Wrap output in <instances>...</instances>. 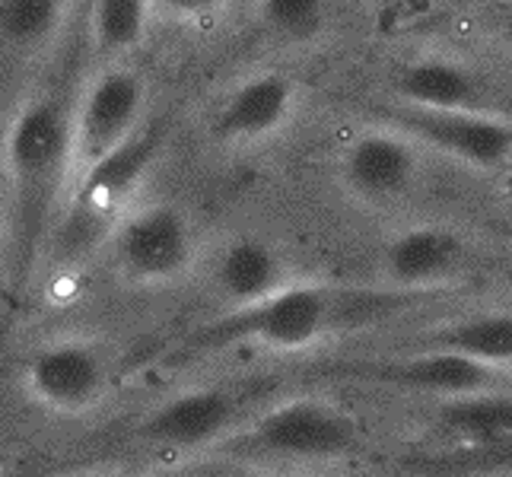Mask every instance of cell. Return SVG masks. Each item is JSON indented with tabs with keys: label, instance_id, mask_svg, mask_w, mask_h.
<instances>
[{
	"label": "cell",
	"instance_id": "18",
	"mask_svg": "<svg viewBox=\"0 0 512 477\" xmlns=\"http://www.w3.org/2000/svg\"><path fill=\"white\" fill-rule=\"evenodd\" d=\"M153 0H93V39L105 55L144 42Z\"/></svg>",
	"mask_w": 512,
	"mask_h": 477
},
{
	"label": "cell",
	"instance_id": "16",
	"mask_svg": "<svg viewBox=\"0 0 512 477\" xmlns=\"http://www.w3.org/2000/svg\"><path fill=\"white\" fill-rule=\"evenodd\" d=\"M398 347L420 350H452L487 366H512V312H478L465 318H452L436 328L417 331L414 341Z\"/></svg>",
	"mask_w": 512,
	"mask_h": 477
},
{
	"label": "cell",
	"instance_id": "11",
	"mask_svg": "<svg viewBox=\"0 0 512 477\" xmlns=\"http://www.w3.org/2000/svg\"><path fill=\"white\" fill-rule=\"evenodd\" d=\"M468 264L462 233L436 223H417L395 233L379 255L382 284L398 290H436Z\"/></svg>",
	"mask_w": 512,
	"mask_h": 477
},
{
	"label": "cell",
	"instance_id": "12",
	"mask_svg": "<svg viewBox=\"0 0 512 477\" xmlns=\"http://www.w3.org/2000/svg\"><path fill=\"white\" fill-rule=\"evenodd\" d=\"M296 112V83L280 70L239 80L217 105L214 134L226 144H264L284 131Z\"/></svg>",
	"mask_w": 512,
	"mask_h": 477
},
{
	"label": "cell",
	"instance_id": "7",
	"mask_svg": "<svg viewBox=\"0 0 512 477\" xmlns=\"http://www.w3.org/2000/svg\"><path fill=\"white\" fill-rule=\"evenodd\" d=\"M427 147L385 121L350 137L338 153L341 188L360 204H395L423 182Z\"/></svg>",
	"mask_w": 512,
	"mask_h": 477
},
{
	"label": "cell",
	"instance_id": "1",
	"mask_svg": "<svg viewBox=\"0 0 512 477\" xmlns=\"http://www.w3.org/2000/svg\"><path fill=\"white\" fill-rule=\"evenodd\" d=\"M430 290L398 287H325V284H287L252 306L229 309L201 328L185 334L179 353L204 357L233 347L303 350L325 341L334 331L379 325L427 303Z\"/></svg>",
	"mask_w": 512,
	"mask_h": 477
},
{
	"label": "cell",
	"instance_id": "19",
	"mask_svg": "<svg viewBox=\"0 0 512 477\" xmlns=\"http://www.w3.org/2000/svg\"><path fill=\"white\" fill-rule=\"evenodd\" d=\"M64 0H0V35L10 45H42L61 26Z\"/></svg>",
	"mask_w": 512,
	"mask_h": 477
},
{
	"label": "cell",
	"instance_id": "13",
	"mask_svg": "<svg viewBox=\"0 0 512 477\" xmlns=\"http://www.w3.org/2000/svg\"><path fill=\"white\" fill-rule=\"evenodd\" d=\"M29 392L61 414L86 411L109 382V363L93 344L64 341L39 350L26 366Z\"/></svg>",
	"mask_w": 512,
	"mask_h": 477
},
{
	"label": "cell",
	"instance_id": "8",
	"mask_svg": "<svg viewBox=\"0 0 512 477\" xmlns=\"http://www.w3.org/2000/svg\"><path fill=\"white\" fill-rule=\"evenodd\" d=\"M115 258L134 284L163 287L194 264V229L175 204H147L115 229Z\"/></svg>",
	"mask_w": 512,
	"mask_h": 477
},
{
	"label": "cell",
	"instance_id": "20",
	"mask_svg": "<svg viewBox=\"0 0 512 477\" xmlns=\"http://www.w3.org/2000/svg\"><path fill=\"white\" fill-rule=\"evenodd\" d=\"M153 4L172 16H182V20H204V16L223 10L226 0H153Z\"/></svg>",
	"mask_w": 512,
	"mask_h": 477
},
{
	"label": "cell",
	"instance_id": "9",
	"mask_svg": "<svg viewBox=\"0 0 512 477\" xmlns=\"http://www.w3.org/2000/svg\"><path fill=\"white\" fill-rule=\"evenodd\" d=\"M242 414V401L236 392L207 385L191 392L172 395L140 420V439L156 449L169 452H198L220 443L236 427Z\"/></svg>",
	"mask_w": 512,
	"mask_h": 477
},
{
	"label": "cell",
	"instance_id": "15",
	"mask_svg": "<svg viewBox=\"0 0 512 477\" xmlns=\"http://www.w3.org/2000/svg\"><path fill=\"white\" fill-rule=\"evenodd\" d=\"M287 284H293L290 261L268 239L239 236L214 261V290L229 309L252 306Z\"/></svg>",
	"mask_w": 512,
	"mask_h": 477
},
{
	"label": "cell",
	"instance_id": "5",
	"mask_svg": "<svg viewBox=\"0 0 512 477\" xmlns=\"http://www.w3.org/2000/svg\"><path fill=\"white\" fill-rule=\"evenodd\" d=\"M376 121L411 134L420 147L481 172L512 166V118L481 109H417L408 102L373 105Z\"/></svg>",
	"mask_w": 512,
	"mask_h": 477
},
{
	"label": "cell",
	"instance_id": "17",
	"mask_svg": "<svg viewBox=\"0 0 512 477\" xmlns=\"http://www.w3.org/2000/svg\"><path fill=\"white\" fill-rule=\"evenodd\" d=\"M264 35L280 45H309L322 39L331 20V0H255Z\"/></svg>",
	"mask_w": 512,
	"mask_h": 477
},
{
	"label": "cell",
	"instance_id": "3",
	"mask_svg": "<svg viewBox=\"0 0 512 477\" xmlns=\"http://www.w3.org/2000/svg\"><path fill=\"white\" fill-rule=\"evenodd\" d=\"M506 369L487 366L452 350H420V347H395L385 357H360L338 360L325 366L319 376L331 382L350 385H373L392 388L404 395H427V398H471L497 392Z\"/></svg>",
	"mask_w": 512,
	"mask_h": 477
},
{
	"label": "cell",
	"instance_id": "10",
	"mask_svg": "<svg viewBox=\"0 0 512 477\" xmlns=\"http://www.w3.org/2000/svg\"><path fill=\"white\" fill-rule=\"evenodd\" d=\"M147 109V83L131 67H109L90 83L74 118L77 159L86 166L128 140Z\"/></svg>",
	"mask_w": 512,
	"mask_h": 477
},
{
	"label": "cell",
	"instance_id": "14",
	"mask_svg": "<svg viewBox=\"0 0 512 477\" xmlns=\"http://www.w3.org/2000/svg\"><path fill=\"white\" fill-rule=\"evenodd\" d=\"M392 99L417 109H493V93L474 70L446 55H427L408 61L392 77Z\"/></svg>",
	"mask_w": 512,
	"mask_h": 477
},
{
	"label": "cell",
	"instance_id": "4",
	"mask_svg": "<svg viewBox=\"0 0 512 477\" xmlns=\"http://www.w3.org/2000/svg\"><path fill=\"white\" fill-rule=\"evenodd\" d=\"M363 443L360 423L328 398L299 395L264 411L242 433V449L287 465H325Z\"/></svg>",
	"mask_w": 512,
	"mask_h": 477
},
{
	"label": "cell",
	"instance_id": "22",
	"mask_svg": "<svg viewBox=\"0 0 512 477\" xmlns=\"http://www.w3.org/2000/svg\"><path fill=\"white\" fill-rule=\"evenodd\" d=\"M509 194H512V188H509Z\"/></svg>",
	"mask_w": 512,
	"mask_h": 477
},
{
	"label": "cell",
	"instance_id": "21",
	"mask_svg": "<svg viewBox=\"0 0 512 477\" xmlns=\"http://www.w3.org/2000/svg\"><path fill=\"white\" fill-rule=\"evenodd\" d=\"M500 39H503V45L512 51V0H509L506 10H503V16H500Z\"/></svg>",
	"mask_w": 512,
	"mask_h": 477
},
{
	"label": "cell",
	"instance_id": "2",
	"mask_svg": "<svg viewBox=\"0 0 512 477\" xmlns=\"http://www.w3.org/2000/svg\"><path fill=\"white\" fill-rule=\"evenodd\" d=\"M166 137V118L147 121L128 140H121L118 147L83 166V175L77 182L74 198H70L55 242V252L64 258V264L80 261V255L90 252L109 233L118 210H125L134 188L144 182V175L156 163Z\"/></svg>",
	"mask_w": 512,
	"mask_h": 477
},
{
	"label": "cell",
	"instance_id": "6",
	"mask_svg": "<svg viewBox=\"0 0 512 477\" xmlns=\"http://www.w3.org/2000/svg\"><path fill=\"white\" fill-rule=\"evenodd\" d=\"M77 156L74 118L58 99H35L16 115L7 137V166L20 191L23 210H39L61 185L67 163Z\"/></svg>",
	"mask_w": 512,
	"mask_h": 477
}]
</instances>
